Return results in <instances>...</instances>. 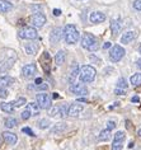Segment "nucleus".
<instances>
[{
  "mask_svg": "<svg viewBox=\"0 0 141 150\" xmlns=\"http://www.w3.org/2000/svg\"><path fill=\"white\" fill-rule=\"evenodd\" d=\"M64 38H65V42L69 43V45H74L76 43L80 38V35H79V31L76 29V27L74 24H68L64 29Z\"/></svg>",
  "mask_w": 141,
  "mask_h": 150,
  "instance_id": "nucleus-1",
  "label": "nucleus"
},
{
  "mask_svg": "<svg viewBox=\"0 0 141 150\" xmlns=\"http://www.w3.org/2000/svg\"><path fill=\"white\" fill-rule=\"evenodd\" d=\"M81 46H83L85 50L88 51H97L99 48V45H98V40L95 38L94 35L92 33H84L83 37H81Z\"/></svg>",
  "mask_w": 141,
  "mask_h": 150,
  "instance_id": "nucleus-2",
  "label": "nucleus"
},
{
  "mask_svg": "<svg viewBox=\"0 0 141 150\" xmlns=\"http://www.w3.org/2000/svg\"><path fill=\"white\" fill-rule=\"evenodd\" d=\"M97 71L90 65H84L79 69V78L83 83H92L95 79Z\"/></svg>",
  "mask_w": 141,
  "mask_h": 150,
  "instance_id": "nucleus-3",
  "label": "nucleus"
},
{
  "mask_svg": "<svg viewBox=\"0 0 141 150\" xmlns=\"http://www.w3.org/2000/svg\"><path fill=\"white\" fill-rule=\"evenodd\" d=\"M17 60V55L16 52H14L13 50L9 51V55L6 56V57H4L3 60H0V74H4L6 73L10 67L13 66L14 61Z\"/></svg>",
  "mask_w": 141,
  "mask_h": 150,
  "instance_id": "nucleus-4",
  "label": "nucleus"
},
{
  "mask_svg": "<svg viewBox=\"0 0 141 150\" xmlns=\"http://www.w3.org/2000/svg\"><path fill=\"white\" fill-rule=\"evenodd\" d=\"M18 36L23 40H36L38 38V32L33 25H28V27H23L18 32Z\"/></svg>",
  "mask_w": 141,
  "mask_h": 150,
  "instance_id": "nucleus-5",
  "label": "nucleus"
},
{
  "mask_svg": "<svg viewBox=\"0 0 141 150\" xmlns=\"http://www.w3.org/2000/svg\"><path fill=\"white\" fill-rule=\"evenodd\" d=\"M125 54H126V51L123 47L120 46V45H114L109 51V60L112 62H118L125 56Z\"/></svg>",
  "mask_w": 141,
  "mask_h": 150,
  "instance_id": "nucleus-6",
  "label": "nucleus"
},
{
  "mask_svg": "<svg viewBox=\"0 0 141 150\" xmlns=\"http://www.w3.org/2000/svg\"><path fill=\"white\" fill-rule=\"evenodd\" d=\"M36 100L38 103V106L41 107V110H49L51 107V104H52L51 97L47 93H38L36 96Z\"/></svg>",
  "mask_w": 141,
  "mask_h": 150,
  "instance_id": "nucleus-7",
  "label": "nucleus"
},
{
  "mask_svg": "<svg viewBox=\"0 0 141 150\" xmlns=\"http://www.w3.org/2000/svg\"><path fill=\"white\" fill-rule=\"evenodd\" d=\"M125 139H126V135H125L123 131H117V132L114 134L113 142H112V148H111V150H122V146H123Z\"/></svg>",
  "mask_w": 141,
  "mask_h": 150,
  "instance_id": "nucleus-8",
  "label": "nucleus"
},
{
  "mask_svg": "<svg viewBox=\"0 0 141 150\" xmlns=\"http://www.w3.org/2000/svg\"><path fill=\"white\" fill-rule=\"evenodd\" d=\"M46 23V17L42 13H35L31 17V24L35 28H42Z\"/></svg>",
  "mask_w": 141,
  "mask_h": 150,
  "instance_id": "nucleus-9",
  "label": "nucleus"
},
{
  "mask_svg": "<svg viewBox=\"0 0 141 150\" xmlns=\"http://www.w3.org/2000/svg\"><path fill=\"white\" fill-rule=\"evenodd\" d=\"M22 74H23V76L25 79H32V78H35L37 74L36 65L35 64H27V65H24L23 69H22Z\"/></svg>",
  "mask_w": 141,
  "mask_h": 150,
  "instance_id": "nucleus-10",
  "label": "nucleus"
},
{
  "mask_svg": "<svg viewBox=\"0 0 141 150\" xmlns=\"http://www.w3.org/2000/svg\"><path fill=\"white\" fill-rule=\"evenodd\" d=\"M70 91L76 96H87L89 93L88 88L81 83H73L71 85H70Z\"/></svg>",
  "mask_w": 141,
  "mask_h": 150,
  "instance_id": "nucleus-11",
  "label": "nucleus"
},
{
  "mask_svg": "<svg viewBox=\"0 0 141 150\" xmlns=\"http://www.w3.org/2000/svg\"><path fill=\"white\" fill-rule=\"evenodd\" d=\"M84 107L83 104H78V103H74L71 106H69V110H68V116L70 117H78L81 112H83Z\"/></svg>",
  "mask_w": 141,
  "mask_h": 150,
  "instance_id": "nucleus-12",
  "label": "nucleus"
},
{
  "mask_svg": "<svg viewBox=\"0 0 141 150\" xmlns=\"http://www.w3.org/2000/svg\"><path fill=\"white\" fill-rule=\"evenodd\" d=\"M39 62H41V65H42V69L46 71V73H49V71H50V67H51V57H50L49 52L44 51L43 54L41 55Z\"/></svg>",
  "mask_w": 141,
  "mask_h": 150,
  "instance_id": "nucleus-13",
  "label": "nucleus"
},
{
  "mask_svg": "<svg viewBox=\"0 0 141 150\" xmlns=\"http://www.w3.org/2000/svg\"><path fill=\"white\" fill-rule=\"evenodd\" d=\"M61 36H62V31H61V28H54L52 31H51L50 33V42L52 43V45H56L60 42V40H61Z\"/></svg>",
  "mask_w": 141,
  "mask_h": 150,
  "instance_id": "nucleus-14",
  "label": "nucleus"
},
{
  "mask_svg": "<svg viewBox=\"0 0 141 150\" xmlns=\"http://www.w3.org/2000/svg\"><path fill=\"white\" fill-rule=\"evenodd\" d=\"M3 139L8 145H16L18 141V136L14 132H10V131H4L3 132Z\"/></svg>",
  "mask_w": 141,
  "mask_h": 150,
  "instance_id": "nucleus-15",
  "label": "nucleus"
},
{
  "mask_svg": "<svg viewBox=\"0 0 141 150\" xmlns=\"http://www.w3.org/2000/svg\"><path fill=\"white\" fill-rule=\"evenodd\" d=\"M89 19H90L92 23H95V24L102 23V22L106 21V14L102 12H93V13H90Z\"/></svg>",
  "mask_w": 141,
  "mask_h": 150,
  "instance_id": "nucleus-16",
  "label": "nucleus"
},
{
  "mask_svg": "<svg viewBox=\"0 0 141 150\" xmlns=\"http://www.w3.org/2000/svg\"><path fill=\"white\" fill-rule=\"evenodd\" d=\"M135 38H136V33L133 32V31H128V32L123 33V36L121 37V43L128 45L130 42H132Z\"/></svg>",
  "mask_w": 141,
  "mask_h": 150,
  "instance_id": "nucleus-17",
  "label": "nucleus"
},
{
  "mask_svg": "<svg viewBox=\"0 0 141 150\" xmlns=\"http://www.w3.org/2000/svg\"><path fill=\"white\" fill-rule=\"evenodd\" d=\"M24 50H25V54L27 55H36L37 52H38V45L35 42H29L24 46Z\"/></svg>",
  "mask_w": 141,
  "mask_h": 150,
  "instance_id": "nucleus-18",
  "label": "nucleus"
},
{
  "mask_svg": "<svg viewBox=\"0 0 141 150\" xmlns=\"http://www.w3.org/2000/svg\"><path fill=\"white\" fill-rule=\"evenodd\" d=\"M27 110L31 112V115L32 116H38L39 115V112H41V107L38 106V103H35V102H31V103H28L27 104Z\"/></svg>",
  "mask_w": 141,
  "mask_h": 150,
  "instance_id": "nucleus-19",
  "label": "nucleus"
},
{
  "mask_svg": "<svg viewBox=\"0 0 141 150\" xmlns=\"http://www.w3.org/2000/svg\"><path fill=\"white\" fill-rule=\"evenodd\" d=\"M13 9V4L8 0H0V13H8Z\"/></svg>",
  "mask_w": 141,
  "mask_h": 150,
  "instance_id": "nucleus-20",
  "label": "nucleus"
},
{
  "mask_svg": "<svg viewBox=\"0 0 141 150\" xmlns=\"http://www.w3.org/2000/svg\"><path fill=\"white\" fill-rule=\"evenodd\" d=\"M65 59H66V54L64 50H60L56 54V56H55V62H56L57 66H61L62 64L65 62Z\"/></svg>",
  "mask_w": 141,
  "mask_h": 150,
  "instance_id": "nucleus-21",
  "label": "nucleus"
},
{
  "mask_svg": "<svg viewBox=\"0 0 141 150\" xmlns=\"http://www.w3.org/2000/svg\"><path fill=\"white\" fill-rule=\"evenodd\" d=\"M13 83H14V79L8 76V75L0 76V88H6V87H9V85H12Z\"/></svg>",
  "mask_w": 141,
  "mask_h": 150,
  "instance_id": "nucleus-22",
  "label": "nucleus"
},
{
  "mask_svg": "<svg viewBox=\"0 0 141 150\" xmlns=\"http://www.w3.org/2000/svg\"><path fill=\"white\" fill-rule=\"evenodd\" d=\"M111 31H112V35L113 36H117L121 31V24L120 22L116 21V19H112L111 21Z\"/></svg>",
  "mask_w": 141,
  "mask_h": 150,
  "instance_id": "nucleus-23",
  "label": "nucleus"
},
{
  "mask_svg": "<svg viewBox=\"0 0 141 150\" xmlns=\"http://www.w3.org/2000/svg\"><path fill=\"white\" fill-rule=\"evenodd\" d=\"M65 130H66V123L60 122V123L54 125V127L51 129V132H52V134H61V132H64Z\"/></svg>",
  "mask_w": 141,
  "mask_h": 150,
  "instance_id": "nucleus-24",
  "label": "nucleus"
},
{
  "mask_svg": "<svg viewBox=\"0 0 141 150\" xmlns=\"http://www.w3.org/2000/svg\"><path fill=\"white\" fill-rule=\"evenodd\" d=\"M0 108H1L3 112H6V113H12V112L16 110V107H14L13 102L12 103H6V102L1 103V104H0Z\"/></svg>",
  "mask_w": 141,
  "mask_h": 150,
  "instance_id": "nucleus-25",
  "label": "nucleus"
},
{
  "mask_svg": "<svg viewBox=\"0 0 141 150\" xmlns=\"http://www.w3.org/2000/svg\"><path fill=\"white\" fill-rule=\"evenodd\" d=\"M109 139H111V130H108V129L101 131V134H99V136H98L99 141H108Z\"/></svg>",
  "mask_w": 141,
  "mask_h": 150,
  "instance_id": "nucleus-26",
  "label": "nucleus"
},
{
  "mask_svg": "<svg viewBox=\"0 0 141 150\" xmlns=\"http://www.w3.org/2000/svg\"><path fill=\"white\" fill-rule=\"evenodd\" d=\"M130 81H131L132 85H135V87H139L141 85V74H133L131 78H130Z\"/></svg>",
  "mask_w": 141,
  "mask_h": 150,
  "instance_id": "nucleus-27",
  "label": "nucleus"
},
{
  "mask_svg": "<svg viewBox=\"0 0 141 150\" xmlns=\"http://www.w3.org/2000/svg\"><path fill=\"white\" fill-rule=\"evenodd\" d=\"M17 120L14 118V117H8V118H5V126L8 127V129H13V127H16L17 126Z\"/></svg>",
  "mask_w": 141,
  "mask_h": 150,
  "instance_id": "nucleus-28",
  "label": "nucleus"
},
{
  "mask_svg": "<svg viewBox=\"0 0 141 150\" xmlns=\"http://www.w3.org/2000/svg\"><path fill=\"white\" fill-rule=\"evenodd\" d=\"M37 125H38L39 129L44 130V129H49L51 123H50V121H49V120H47V118H42V120H41V121L37 122Z\"/></svg>",
  "mask_w": 141,
  "mask_h": 150,
  "instance_id": "nucleus-29",
  "label": "nucleus"
},
{
  "mask_svg": "<svg viewBox=\"0 0 141 150\" xmlns=\"http://www.w3.org/2000/svg\"><path fill=\"white\" fill-rule=\"evenodd\" d=\"M13 104H14V107H16V108L23 107V106H25V104H27V99H25L24 97H20V98H18L16 102H13Z\"/></svg>",
  "mask_w": 141,
  "mask_h": 150,
  "instance_id": "nucleus-30",
  "label": "nucleus"
},
{
  "mask_svg": "<svg viewBox=\"0 0 141 150\" xmlns=\"http://www.w3.org/2000/svg\"><path fill=\"white\" fill-rule=\"evenodd\" d=\"M68 110H69V107L68 106H65V104H62V106H60V110H59V116L60 117H66L68 116Z\"/></svg>",
  "mask_w": 141,
  "mask_h": 150,
  "instance_id": "nucleus-31",
  "label": "nucleus"
},
{
  "mask_svg": "<svg viewBox=\"0 0 141 150\" xmlns=\"http://www.w3.org/2000/svg\"><path fill=\"white\" fill-rule=\"evenodd\" d=\"M117 88H121V89H126V88H127V81H126L125 78H120V79H118Z\"/></svg>",
  "mask_w": 141,
  "mask_h": 150,
  "instance_id": "nucleus-32",
  "label": "nucleus"
},
{
  "mask_svg": "<svg viewBox=\"0 0 141 150\" xmlns=\"http://www.w3.org/2000/svg\"><path fill=\"white\" fill-rule=\"evenodd\" d=\"M29 88H33V89H37V91H47L49 89V85L44 84V83H41V84H35V87H29Z\"/></svg>",
  "mask_w": 141,
  "mask_h": 150,
  "instance_id": "nucleus-33",
  "label": "nucleus"
},
{
  "mask_svg": "<svg viewBox=\"0 0 141 150\" xmlns=\"http://www.w3.org/2000/svg\"><path fill=\"white\" fill-rule=\"evenodd\" d=\"M59 110H60V106L57 107H52L50 110V116L51 117H55V116H59Z\"/></svg>",
  "mask_w": 141,
  "mask_h": 150,
  "instance_id": "nucleus-34",
  "label": "nucleus"
},
{
  "mask_svg": "<svg viewBox=\"0 0 141 150\" xmlns=\"http://www.w3.org/2000/svg\"><path fill=\"white\" fill-rule=\"evenodd\" d=\"M31 112H29L28 110H25V111H23V112H22V113H20V117H22V120H24V121H25V120H28V118H31Z\"/></svg>",
  "mask_w": 141,
  "mask_h": 150,
  "instance_id": "nucleus-35",
  "label": "nucleus"
},
{
  "mask_svg": "<svg viewBox=\"0 0 141 150\" xmlns=\"http://www.w3.org/2000/svg\"><path fill=\"white\" fill-rule=\"evenodd\" d=\"M8 91H6V88H0V99H5L6 97H8Z\"/></svg>",
  "mask_w": 141,
  "mask_h": 150,
  "instance_id": "nucleus-36",
  "label": "nucleus"
},
{
  "mask_svg": "<svg viewBox=\"0 0 141 150\" xmlns=\"http://www.w3.org/2000/svg\"><path fill=\"white\" fill-rule=\"evenodd\" d=\"M78 75H79V67H75V69L73 70V73H71V75H70V81H73L74 79H75V78L78 76Z\"/></svg>",
  "mask_w": 141,
  "mask_h": 150,
  "instance_id": "nucleus-37",
  "label": "nucleus"
},
{
  "mask_svg": "<svg viewBox=\"0 0 141 150\" xmlns=\"http://www.w3.org/2000/svg\"><path fill=\"white\" fill-rule=\"evenodd\" d=\"M133 8L136 10H139V12H141V0H135V1H133Z\"/></svg>",
  "mask_w": 141,
  "mask_h": 150,
  "instance_id": "nucleus-38",
  "label": "nucleus"
},
{
  "mask_svg": "<svg viewBox=\"0 0 141 150\" xmlns=\"http://www.w3.org/2000/svg\"><path fill=\"white\" fill-rule=\"evenodd\" d=\"M22 131H23L24 134H28L29 136H35V132H33V131L29 129V127H23V129H22Z\"/></svg>",
  "mask_w": 141,
  "mask_h": 150,
  "instance_id": "nucleus-39",
  "label": "nucleus"
},
{
  "mask_svg": "<svg viewBox=\"0 0 141 150\" xmlns=\"http://www.w3.org/2000/svg\"><path fill=\"white\" fill-rule=\"evenodd\" d=\"M114 127H116V122L114 121H108L107 122V129L108 130H113Z\"/></svg>",
  "mask_w": 141,
  "mask_h": 150,
  "instance_id": "nucleus-40",
  "label": "nucleus"
},
{
  "mask_svg": "<svg viewBox=\"0 0 141 150\" xmlns=\"http://www.w3.org/2000/svg\"><path fill=\"white\" fill-rule=\"evenodd\" d=\"M114 93H116V94H118V96H123V94H125V89L117 88L116 91H114Z\"/></svg>",
  "mask_w": 141,
  "mask_h": 150,
  "instance_id": "nucleus-41",
  "label": "nucleus"
},
{
  "mask_svg": "<svg viewBox=\"0 0 141 150\" xmlns=\"http://www.w3.org/2000/svg\"><path fill=\"white\" fill-rule=\"evenodd\" d=\"M60 14H61V10H60V9H54V16L59 17Z\"/></svg>",
  "mask_w": 141,
  "mask_h": 150,
  "instance_id": "nucleus-42",
  "label": "nucleus"
},
{
  "mask_svg": "<svg viewBox=\"0 0 141 150\" xmlns=\"http://www.w3.org/2000/svg\"><path fill=\"white\" fill-rule=\"evenodd\" d=\"M131 100H132L133 103H139V102H140V98H139V97H132Z\"/></svg>",
  "mask_w": 141,
  "mask_h": 150,
  "instance_id": "nucleus-43",
  "label": "nucleus"
},
{
  "mask_svg": "<svg viewBox=\"0 0 141 150\" xmlns=\"http://www.w3.org/2000/svg\"><path fill=\"white\" fill-rule=\"evenodd\" d=\"M109 47H111V42H106L103 45V48H109Z\"/></svg>",
  "mask_w": 141,
  "mask_h": 150,
  "instance_id": "nucleus-44",
  "label": "nucleus"
},
{
  "mask_svg": "<svg viewBox=\"0 0 141 150\" xmlns=\"http://www.w3.org/2000/svg\"><path fill=\"white\" fill-rule=\"evenodd\" d=\"M42 83V79H41V78H37L36 79V84H41Z\"/></svg>",
  "mask_w": 141,
  "mask_h": 150,
  "instance_id": "nucleus-45",
  "label": "nucleus"
},
{
  "mask_svg": "<svg viewBox=\"0 0 141 150\" xmlns=\"http://www.w3.org/2000/svg\"><path fill=\"white\" fill-rule=\"evenodd\" d=\"M137 66H139L140 69H141V59H140V60H137Z\"/></svg>",
  "mask_w": 141,
  "mask_h": 150,
  "instance_id": "nucleus-46",
  "label": "nucleus"
},
{
  "mask_svg": "<svg viewBox=\"0 0 141 150\" xmlns=\"http://www.w3.org/2000/svg\"><path fill=\"white\" fill-rule=\"evenodd\" d=\"M139 52H140V55H141V45L139 46Z\"/></svg>",
  "mask_w": 141,
  "mask_h": 150,
  "instance_id": "nucleus-47",
  "label": "nucleus"
}]
</instances>
